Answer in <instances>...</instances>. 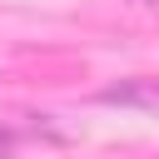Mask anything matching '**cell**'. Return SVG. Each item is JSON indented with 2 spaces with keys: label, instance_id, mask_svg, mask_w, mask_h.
Here are the masks:
<instances>
[{
  "label": "cell",
  "instance_id": "obj_2",
  "mask_svg": "<svg viewBox=\"0 0 159 159\" xmlns=\"http://www.w3.org/2000/svg\"><path fill=\"white\" fill-rule=\"evenodd\" d=\"M10 154H15V134H10V129H0V159H10Z\"/></svg>",
  "mask_w": 159,
  "mask_h": 159
},
{
  "label": "cell",
  "instance_id": "obj_3",
  "mask_svg": "<svg viewBox=\"0 0 159 159\" xmlns=\"http://www.w3.org/2000/svg\"><path fill=\"white\" fill-rule=\"evenodd\" d=\"M134 5H159V0H134Z\"/></svg>",
  "mask_w": 159,
  "mask_h": 159
},
{
  "label": "cell",
  "instance_id": "obj_1",
  "mask_svg": "<svg viewBox=\"0 0 159 159\" xmlns=\"http://www.w3.org/2000/svg\"><path fill=\"white\" fill-rule=\"evenodd\" d=\"M99 99H104V104H139V109H154V114H159V80L134 75V80L104 84V89H99Z\"/></svg>",
  "mask_w": 159,
  "mask_h": 159
}]
</instances>
